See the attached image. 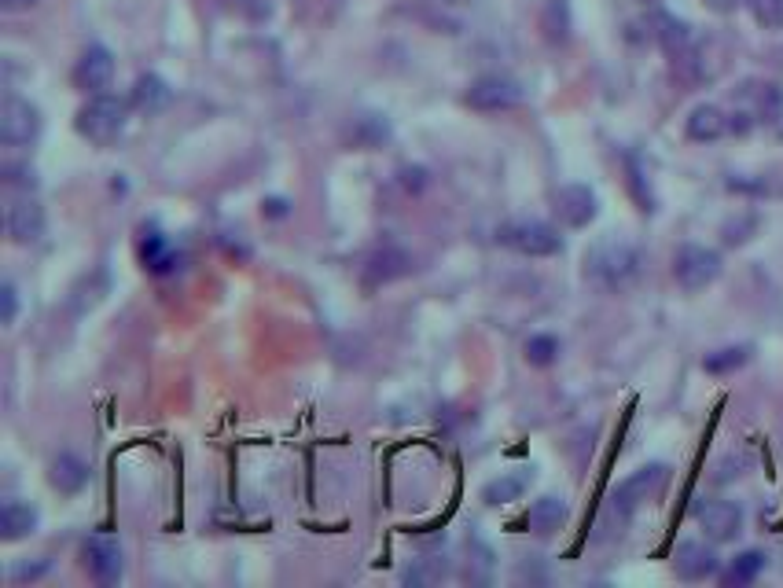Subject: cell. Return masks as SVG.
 Wrapping results in <instances>:
<instances>
[{
	"instance_id": "6da1fadb",
	"label": "cell",
	"mask_w": 783,
	"mask_h": 588,
	"mask_svg": "<svg viewBox=\"0 0 783 588\" xmlns=\"http://www.w3.org/2000/svg\"><path fill=\"white\" fill-rule=\"evenodd\" d=\"M585 276L600 291H629L640 280V250L625 239H600L585 258Z\"/></svg>"
},
{
	"instance_id": "7a4b0ae2",
	"label": "cell",
	"mask_w": 783,
	"mask_h": 588,
	"mask_svg": "<svg viewBox=\"0 0 783 588\" xmlns=\"http://www.w3.org/2000/svg\"><path fill=\"white\" fill-rule=\"evenodd\" d=\"M783 111V89L772 81H743L732 96V111H728V125L732 133H750L761 122H776Z\"/></svg>"
},
{
	"instance_id": "3957f363",
	"label": "cell",
	"mask_w": 783,
	"mask_h": 588,
	"mask_svg": "<svg viewBox=\"0 0 783 588\" xmlns=\"http://www.w3.org/2000/svg\"><path fill=\"white\" fill-rule=\"evenodd\" d=\"M125 125H129V103L118 100V96H107V92H96V96L78 111L74 129H78L89 144L107 147L125 133Z\"/></svg>"
},
{
	"instance_id": "277c9868",
	"label": "cell",
	"mask_w": 783,
	"mask_h": 588,
	"mask_svg": "<svg viewBox=\"0 0 783 588\" xmlns=\"http://www.w3.org/2000/svg\"><path fill=\"white\" fill-rule=\"evenodd\" d=\"M497 239L515 254H526V258H552L563 250V236H559L556 225L548 221H511L497 232Z\"/></svg>"
},
{
	"instance_id": "5b68a950",
	"label": "cell",
	"mask_w": 783,
	"mask_h": 588,
	"mask_svg": "<svg viewBox=\"0 0 783 588\" xmlns=\"http://www.w3.org/2000/svg\"><path fill=\"white\" fill-rule=\"evenodd\" d=\"M670 482V467L666 464H647L640 467L636 475H629L622 482V486L614 489V497H611V511L618 515V519H629L640 504H647V500H655L662 493V486Z\"/></svg>"
},
{
	"instance_id": "8992f818",
	"label": "cell",
	"mask_w": 783,
	"mask_h": 588,
	"mask_svg": "<svg viewBox=\"0 0 783 588\" xmlns=\"http://www.w3.org/2000/svg\"><path fill=\"white\" fill-rule=\"evenodd\" d=\"M717 276H721V254L717 250L699 247V243H688V247L677 250V258H673V280L681 283L688 294L706 291Z\"/></svg>"
},
{
	"instance_id": "52a82bcc",
	"label": "cell",
	"mask_w": 783,
	"mask_h": 588,
	"mask_svg": "<svg viewBox=\"0 0 783 588\" xmlns=\"http://www.w3.org/2000/svg\"><path fill=\"white\" fill-rule=\"evenodd\" d=\"M41 136V111L23 96H8L0 103V140L8 147H26Z\"/></svg>"
},
{
	"instance_id": "ba28073f",
	"label": "cell",
	"mask_w": 783,
	"mask_h": 588,
	"mask_svg": "<svg viewBox=\"0 0 783 588\" xmlns=\"http://www.w3.org/2000/svg\"><path fill=\"white\" fill-rule=\"evenodd\" d=\"M467 107H475V111H511V107H519L522 103V89L519 81L511 78H500V74H489V78H478L471 89H467Z\"/></svg>"
},
{
	"instance_id": "9c48e42d",
	"label": "cell",
	"mask_w": 783,
	"mask_h": 588,
	"mask_svg": "<svg viewBox=\"0 0 783 588\" xmlns=\"http://www.w3.org/2000/svg\"><path fill=\"white\" fill-rule=\"evenodd\" d=\"M552 206H556V217L567 228H585L596 221V214H600L596 192H592L589 184H567V188H559Z\"/></svg>"
},
{
	"instance_id": "30bf717a",
	"label": "cell",
	"mask_w": 783,
	"mask_h": 588,
	"mask_svg": "<svg viewBox=\"0 0 783 588\" xmlns=\"http://www.w3.org/2000/svg\"><path fill=\"white\" fill-rule=\"evenodd\" d=\"M4 225H8V236H12L19 247H34V243H41V236H45V210H41V203L30 199V192H26L23 199H15V203L8 206Z\"/></svg>"
},
{
	"instance_id": "8fae6325",
	"label": "cell",
	"mask_w": 783,
	"mask_h": 588,
	"mask_svg": "<svg viewBox=\"0 0 783 588\" xmlns=\"http://www.w3.org/2000/svg\"><path fill=\"white\" fill-rule=\"evenodd\" d=\"M699 526L714 544H728L743 533V511L732 500H706L699 504Z\"/></svg>"
},
{
	"instance_id": "7c38bea8",
	"label": "cell",
	"mask_w": 783,
	"mask_h": 588,
	"mask_svg": "<svg viewBox=\"0 0 783 588\" xmlns=\"http://www.w3.org/2000/svg\"><path fill=\"white\" fill-rule=\"evenodd\" d=\"M81 555H85L89 574L100 585H118L122 581V548H118V541H111V537H89Z\"/></svg>"
},
{
	"instance_id": "4fadbf2b",
	"label": "cell",
	"mask_w": 783,
	"mask_h": 588,
	"mask_svg": "<svg viewBox=\"0 0 783 588\" xmlns=\"http://www.w3.org/2000/svg\"><path fill=\"white\" fill-rule=\"evenodd\" d=\"M673 570L681 581H706L717 574V552L703 541H684L673 555Z\"/></svg>"
},
{
	"instance_id": "5bb4252c",
	"label": "cell",
	"mask_w": 783,
	"mask_h": 588,
	"mask_svg": "<svg viewBox=\"0 0 783 588\" xmlns=\"http://www.w3.org/2000/svg\"><path fill=\"white\" fill-rule=\"evenodd\" d=\"M114 78V59L107 48L92 45L81 52L78 67H74V81H78L85 92H103Z\"/></svg>"
},
{
	"instance_id": "9a60e30c",
	"label": "cell",
	"mask_w": 783,
	"mask_h": 588,
	"mask_svg": "<svg viewBox=\"0 0 783 588\" xmlns=\"http://www.w3.org/2000/svg\"><path fill=\"white\" fill-rule=\"evenodd\" d=\"M684 133H688V140H695V144H714V140H721L725 133H732L728 111H721L714 103H699V107L688 114Z\"/></svg>"
},
{
	"instance_id": "2e32d148",
	"label": "cell",
	"mask_w": 783,
	"mask_h": 588,
	"mask_svg": "<svg viewBox=\"0 0 783 588\" xmlns=\"http://www.w3.org/2000/svg\"><path fill=\"white\" fill-rule=\"evenodd\" d=\"M48 482H52L59 493L74 497V493H81V489L89 486V464L78 460L74 453H59L56 460H52V467H48Z\"/></svg>"
},
{
	"instance_id": "e0dca14e",
	"label": "cell",
	"mask_w": 783,
	"mask_h": 588,
	"mask_svg": "<svg viewBox=\"0 0 783 588\" xmlns=\"http://www.w3.org/2000/svg\"><path fill=\"white\" fill-rule=\"evenodd\" d=\"M37 530V508L23 504V500H4L0 508V537L4 541H23Z\"/></svg>"
},
{
	"instance_id": "ac0fdd59",
	"label": "cell",
	"mask_w": 783,
	"mask_h": 588,
	"mask_svg": "<svg viewBox=\"0 0 783 588\" xmlns=\"http://www.w3.org/2000/svg\"><path fill=\"white\" fill-rule=\"evenodd\" d=\"M651 37L659 41L670 56H677V52H684V48H692V26L681 23L677 15H651Z\"/></svg>"
},
{
	"instance_id": "d6986e66",
	"label": "cell",
	"mask_w": 783,
	"mask_h": 588,
	"mask_svg": "<svg viewBox=\"0 0 783 588\" xmlns=\"http://www.w3.org/2000/svg\"><path fill=\"white\" fill-rule=\"evenodd\" d=\"M170 100H173V92L159 74H144V78H137V85H133V107L144 114L166 111Z\"/></svg>"
},
{
	"instance_id": "ffe728a7",
	"label": "cell",
	"mask_w": 783,
	"mask_h": 588,
	"mask_svg": "<svg viewBox=\"0 0 783 588\" xmlns=\"http://www.w3.org/2000/svg\"><path fill=\"white\" fill-rule=\"evenodd\" d=\"M401 272H409V254L405 250H383V254H372L368 265H364V283L368 287H379V283L398 280Z\"/></svg>"
},
{
	"instance_id": "44dd1931",
	"label": "cell",
	"mask_w": 783,
	"mask_h": 588,
	"mask_svg": "<svg viewBox=\"0 0 783 588\" xmlns=\"http://www.w3.org/2000/svg\"><path fill=\"white\" fill-rule=\"evenodd\" d=\"M567 522V504L559 497H541L534 500V508L526 515V526L534 533H556L559 526Z\"/></svg>"
},
{
	"instance_id": "7402d4cb",
	"label": "cell",
	"mask_w": 783,
	"mask_h": 588,
	"mask_svg": "<svg viewBox=\"0 0 783 588\" xmlns=\"http://www.w3.org/2000/svg\"><path fill=\"white\" fill-rule=\"evenodd\" d=\"M526 486H530V475H500L482 489V500L493 504V508L497 504H511V500H519L526 493Z\"/></svg>"
},
{
	"instance_id": "603a6c76",
	"label": "cell",
	"mask_w": 783,
	"mask_h": 588,
	"mask_svg": "<svg viewBox=\"0 0 783 588\" xmlns=\"http://www.w3.org/2000/svg\"><path fill=\"white\" fill-rule=\"evenodd\" d=\"M140 258H144V265H148L151 272H170L173 265H177V250H173L159 232H151V236H144V243H140Z\"/></svg>"
},
{
	"instance_id": "cb8c5ba5",
	"label": "cell",
	"mask_w": 783,
	"mask_h": 588,
	"mask_svg": "<svg viewBox=\"0 0 783 588\" xmlns=\"http://www.w3.org/2000/svg\"><path fill=\"white\" fill-rule=\"evenodd\" d=\"M761 570H765V555L758 548H750V552H739L732 559V566L725 570V585H750V581H758Z\"/></svg>"
},
{
	"instance_id": "d4e9b609",
	"label": "cell",
	"mask_w": 783,
	"mask_h": 588,
	"mask_svg": "<svg viewBox=\"0 0 783 588\" xmlns=\"http://www.w3.org/2000/svg\"><path fill=\"white\" fill-rule=\"evenodd\" d=\"M747 361H750V346H725V350L706 353L703 368L710 375H732V372H739Z\"/></svg>"
},
{
	"instance_id": "484cf974",
	"label": "cell",
	"mask_w": 783,
	"mask_h": 588,
	"mask_svg": "<svg viewBox=\"0 0 783 588\" xmlns=\"http://www.w3.org/2000/svg\"><path fill=\"white\" fill-rule=\"evenodd\" d=\"M526 361L534 368H548V364L559 361V339L556 335H534L526 342Z\"/></svg>"
},
{
	"instance_id": "4316f807",
	"label": "cell",
	"mask_w": 783,
	"mask_h": 588,
	"mask_svg": "<svg viewBox=\"0 0 783 588\" xmlns=\"http://www.w3.org/2000/svg\"><path fill=\"white\" fill-rule=\"evenodd\" d=\"M747 4L765 30H783V0H747Z\"/></svg>"
},
{
	"instance_id": "83f0119b",
	"label": "cell",
	"mask_w": 783,
	"mask_h": 588,
	"mask_svg": "<svg viewBox=\"0 0 783 588\" xmlns=\"http://www.w3.org/2000/svg\"><path fill=\"white\" fill-rule=\"evenodd\" d=\"M0 306H4V313H0L4 328H12L15 317H19V291H15L12 280H4V287H0Z\"/></svg>"
},
{
	"instance_id": "f1b7e54d",
	"label": "cell",
	"mask_w": 783,
	"mask_h": 588,
	"mask_svg": "<svg viewBox=\"0 0 783 588\" xmlns=\"http://www.w3.org/2000/svg\"><path fill=\"white\" fill-rule=\"evenodd\" d=\"M8 184H12V188H23V192H34L37 173L30 170V166H8Z\"/></svg>"
},
{
	"instance_id": "f546056e",
	"label": "cell",
	"mask_w": 783,
	"mask_h": 588,
	"mask_svg": "<svg viewBox=\"0 0 783 588\" xmlns=\"http://www.w3.org/2000/svg\"><path fill=\"white\" fill-rule=\"evenodd\" d=\"M703 4L710 8V12H717V15H732L739 4H743V0H703Z\"/></svg>"
},
{
	"instance_id": "4dcf8cb0",
	"label": "cell",
	"mask_w": 783,
	"mask_h": 588,
	"mask_svg": "<svg viewBox=\"0 0 783 588\" xmlns=\"http://www.w3.org/2000/svg\"><path fill=\"white\" fill-rule=\"evenodd\" d=\"M37 0H0V8L4 12H26V8H34Z\"/></svg>"
},
{
	"instance_id": "1f68e13d",
	"label": "cell",
	"mask_w": 783,
	"mask_h": 588,
	"mask_svg": "<svg viewBox=\"0 0 783 588\" xmlns=\"http://www.w3.org/2000/svg\"><path fill=\"white\" fill-rule=\"evenodd\" d=\"M772 125H776V133L783 136V111H780V118H776V122H772Z\"/></svg>"
},
{
	"instance_id": "d6a6232c",
	"label": "cell",
	"mask_w": 783,
	"mask_h": 588,
	"mask_svg": "<svg viewBox=\"0 0 783 588\" xmlns=\"http://www.w3.org/2000/svg\"><path fill=\"white\" fill-rule=\"evenodd\" d=\"M640 4H647V8H655V4H662V0H640Z\"/></svg>"
}]
</instances>
